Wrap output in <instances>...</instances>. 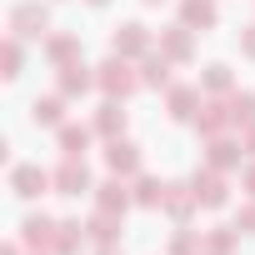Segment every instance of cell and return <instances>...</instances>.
<instances>
[{"label": "cell", "mask_w": 255, "mask_h": 255, "mask_svg": "<svg viewBox=\"0 0 255 255\" xmlns=\"http://www.w3.org/2000/svg\"><path fill=\"white\" fill-rule=\"evenodd\" d=\"M135 85H140V75L130 70L125 55H110L105 65H95V90H105V100H125Z\"/></svg>", "instance_id": "1"}, {"label": "cell", "mask_w": 255, "mask_h": 255, "mask_svg": "<svg viewBox=\"0 0 255 255\" xmlns=\"http://www.w3.org/2000/svg\"><path fill=\"white\" fill-rule=\"evenodd\" d=\"M10 30L20 40H45L50 35V10L40 5V0H20V5L10 10Z\"/></svg>", "instance_id": "2"}, {"label": "cell", "mask_w": 255, "mask_h": 255, "mask_svg": "<svg viewBox=\"0 0 255 255\" xmlns=\"http://www.w3.org/2000/svg\"><path fill=\"white\" fill-rule=\"evenodd\" d=\"M50 185H55V175H50V170H40V165H30V160L10 165V190H15L20 200H35V195H45Z\"/></svg>", "instance_id": "3"}, {"label": "cell", "mask_w": 255, "mask_h": 255, "mask_svg": "<svg viewBox=\"0 0 255 255\" xmlns=\"http://www.w3.org/2000/svg\"><path fill=\"white\" fill-rule=\"evenodd\" d=\"M50 175H55V195H85V190H95V185H90V170H85L80 155H65Z\"/></svg>", "instance_id": "4"}, {"label": "cell", "mask_w": 255, "mask_h": 255, "mask_svg": "<svg viewBox=\"0 0 255 255\" xmlns=\"http://www.w3.org/2000/svg\"><path fill=\"white\" fill-rule=\"evenodd\" d=\"M110 50H115V55H125V60L150 55V30H145L140 20H125V25H115V35H110Z\"/></svg>", "instance_id": "5"}, {"label": "cell", "mask_w": 255, "mask_h": 255, "mask_svg": "<svg viewBox=\"0 0 255 255\" xmlns=\"http://www.w3.org/2000/svg\"><path fill=\"white\" fill-rule=\"evenodd\" d=\"M105 165H110V175H140V145L125 135L105 140Z\"/></svg>", "instance_id": "6"}, {"label": "cell", "mask_w": 255, "mask_h": 255, "mask_svg": "<svg viewBox=\"0 0 255 255\" xmlns=\"http://www.w3.org/2000/svg\"><path fill=\"white\" fill-rule=\"evenodd\" d=\"M95 205H100V210L125 215V210L135 205V190L125 185V175H110V180H100V185H95Z\"/></svg>", "instance_id": "7"}, {"label": "cell", "mask_w": 255, "mask_h": 255, "mask_svg": "<svg viewBox=\"0 0 255 255\" xmlns=\"http://www.w3.org/2000/svg\"><path fill=\"white\" fill-rule=\"evenodd\" d=\"M55 90H60L65 100H75V95L95 90V70H90L85 60H70V65H60V75H55Z\"/></svg>", "instance_id": "8"}, {"label": "cell", "mask_w": 255, "mask_h": 255, "mask_svg": "<svg viewBox=\"0 0 255 255\" xmlns=\"http://www.w3.org/2000/svg\"><path fill=\"white\" fill-rule=\"evenodd\" d=\"M190 185H195L200 205H210V210H220V205L230 200V185H225V170H205V175H195Z\"/></svg>", "instance_id": "9"}, {"label": "cell", "mask_w": 255, "mask_h": 255, "mask_svg": "<svg viewBox=\"0 0 255 255\" xmlns=\"http://www.w3.org/2000/svg\"><path fill=\"white\" fill-rule=\"evenodd\" d=\"M30 120L60 130V125H65V95H60V90H55V95H35V100H30Z\"/></svg>", "instance_id": "10"}, {"label": "cell", "mask_w": 255, "mask_h": 255, "mask_svg": "<svg viewBox=\"0 0 255 255\" xmlns=\"http://www.w3.org/2000/svg\"><path fill=\"white\" fill-rule=\"evenodd\" d=\"M90 135H95V125H75V120H65L60 130H55V140H60V155H80V160H85V150H90Z\"/></svg>", "instance_id": "11"}, {"label": "cell", "mask_w": 255, "mask_h": 255, "mask_svg": "<svg viewBox=\"0 0 255 255\" xmlns=\"http://www.w3.org/2000/svg\"><path fill=\"white\" fill-rule=\"evenodd\" d=\"M45 60L60 70V65H70V60H80V35H70V30H60V35H45Z\"/></svg>", "instance_id": "12"}, {"label": "cell", "mask_w": 255, "mask_h": 255, "mask_svg": "<svg viewBox=\"0 0 255 255\" xmlns=\"http://www.w3.org/2000/svg\"><path fill=\"white\" fill-rule=\"evenodd\" d=\"M160 55H170V60H190V55H195V30H190V25H170V30L160 35Z\"/></svg>", "instance_id": "13"}, {"label": "cell", "mask_w": 255, "mask_h": 255, "mask_svg": "<svg viewBox=\"0 0 255 255\" xmlns=\"http://www.w3.org/2000/svg\"><path fill=\"white\" fill-rule=\"evenodd\" d=\"M95 135H105V140H115V135H125V105L120 100H105L100 110H95Z\"/></svg>", "instance_id": "14"}, {"label": "cell", "mask_w": 255, "mask_h": 255, "mask_svg": "<svg viewBox=\"0 0 255 255\" xmlns=\"http://www.w3.org/2000/svg\"><path fill=\"white\" fill-rule=\"evenodd\" d=\"M225 125H230V105H220V100H210V105H200V115H195V130H200L205 140H215V135H225Z\"/></svg>", "instance_id": "15"}, {"label": "cell", "mask_w": 255, "mask_h": 255, "mask_svg": "<svg viewBox=\"0 0 255 255\" xmlns=\"http://www.w3.org/2000/svg\"><path fill=\"white\" fill-rule=\"evenodd\" d=\"M220 15H215V0H180V25L190 30H210Z\"/></svg>", "instance_id": "16"}, {"label": "cell", "mask_w": 255, "mask_h": 255, "mask_svg": "<svg viewBox=\"0 0 255 255\" xmlns=\"http://www.w3.org/2000/svg\"><path fill=\"white\" fill-rule=\"evenodd\" d=\"M200 115V90L195 85H170V120H195Z\"/></svg>", "instance_id": "17"}, {"label": "cell", "mask_w": 255, "mask_h": 255, "mask_svg": "<svg viewBox=\"0 0 255 255\" xmlns=\"http://www.w3.org/2000/svg\"><path fill=\"white\" fill-rule=\"evenodd\" d=\"M195 205H200L195 185H170V190H165V205H160V210H165V215H175V220H190V210H195Z\"/></svg>", "instance_id": "18"}, {"label": "cell", "mask_w": 255, "mask_h": 255, "mask_svg": "<svg viewBox=\"0 0 255 255\" xmlns=\"http://www.w3.org/2000/svg\"><path fill=\"white\" fill-rule=\"evenodd\" d=\"M85 230H90V240H95V245H115V240H120V215L95 205V215H90V225H85Z\"/></svg>", "instance_id": "19"}, {"label": "cell", "mask_w": 255, "mask_h": 255, "mask_svg": "<svg viewBox=\"0 0 255 255\" xmlns=\"http://www.w3.org/2000/svg\"><path fill=\"white\" fill-rule=\"evenodd\" d=\"M80 245H85V225H80V220H60L50 250H55V255H80Z\"/></svg>", "instance_id": "20"}, {"label": "cell", "mask_w": 255, "mask_h": 255, "mask_svg": "<svg viewBox=\"0 0 255 255\" xmlns=\"http://www.w3.org/2000/svg\"><path fill=\"white\" fill-rule=\"evenodd\" d=\"M55 225H60V220H50V215H25V220H20V240H25V245H50V240H55Z\"/></svg>", "instance_id": "21"}, {"label": "cell", "mask_w": 255, "mask_h": 255, "mask_svg": "<svg viewBox=\"0 0 255 255\" xmlns=\"http://www.w3.org/2000/svg\"><path fill=\"white\" fill-rule=\"evenodd\" d=\"M140 85H145V90H170V55H145Z\"/></svg>", "instance_id": "22"}, {"label": "cell", "mask_w": 255, "mask_h": 255, "mask_svg": "<svg viewBox=\"0 0 255 255\" xmlns=\"http://www.w3.org/2000/svg\"><path fill=\"white\" fill-rule=\"evenodd\" d=\"M165 180H155V175H135V205H145V210H160L165 205Z\"/></svg>", "instance_id": "23"}, {"label": "cell", "mask_w": 255, "mask_h": 255, "mask_svg": "<svg viewBox=\"0 0 255 255\" xmlns=\"http://www.w3.org/2000/svg\"><path fill=\"white\" fill-rule=\"evenodd\" d=\"M225 105H230V125H245V130L255 125V90H235Z\"/></svg>", "instance_id": "24"}, {"label": "cell", "mask_w": 255, "mask_h": 255, "mask_svg": "<svg viewBox=\"0 0 255 255\" xmlns=\"http://www.w3.org/2000/svg\"><path fill=\"white\" fill-rule=\"evenodd\" d=\"M230 165H240V150H235L225 135H215V140H210V170H230Z\"/></svg>", "instance_id": "25"}, {"label": "cell", "mask_w": 255, "mask_h": 255, "mask_svg": "<svg viewBox=\"0 0 255 255\" xmlns=\"http://www.w3.org/2000/svg\"><path fill=\"white\" fill-rule=\"evenodd\" d=\"M235 240H240V235H235L230 225H215V230L205 235V250H210V255H230V250H235Z\"/></svg>", "instance_id": "26"}, {"label": "cell", "mask_w": 255, "mask_h": 255, "mask_svg": "<svg viewBox=\"0 0 255 255\" xmlns=\"http://www.w3.org/2000/svg\"><path fill=\"white\" fill-rule=\"evenodd\" d=\"M200 245H205V240H200V230H185V225H180V230H175V240H170V255H200Z\"/></svg>", "instance_id": "27"}, {"label": "cell", "mask_w": 255, "mask_h": 255, "mask_svg": "<svg viewBox=\"0 0 255 255\" xmlns=\"http://www.w3.org/2000/svg\"><path fill=\"white\" fill-rule=\"evenodd\" d=\"M20 65H25V45H20V35H10L5 40V80H15Z\"/></svg>", "instance_id": "28"}, {"label": "cell", "mask_w": 255, "mask_h": 255, "mask_svg": "<svg viewBox=\"0 0 255 255\" xmlns=\"http://www.w3.org/2000/svg\"><path fill=\"white\" fill-rule=\"evenodd\" d=\"M205 85L210 90H230V65H205Z\"/></svg>", "instance_id": "29"}, {"label": "cell", "mask_w": 255, "mask_h": 255, "mask_svg": "<svg viewBox=\"0 0 255 255\" xmlns=\"http://www.w3.org/2000/svg\"><path fill=\"white\" fill-rule=\"evenodd\" d=\"M240 230H250V235H255V200H250V205H240Z\"/></svg>", "instance_id": "30"}, {"label": "cell", "mask_w": 255, "mask_h": 255, "mask_svg": "<svg viewBox=\"0 0 255 255\" xmlns=\"http://www.w3.org/2000/svg\"><path fill=\"white\" fill-rule=\"evenodd\" d=\"M240 50H245V55H250V60H255V25H250V30H245V35H240Z\"/></svg>", "instance_id": "31"}, {"label": "cell", "mask_w": 255, "mask_h": 255, "mask_svg": "<svg viewBox=\"0 0 255 255\" xmlns=\"http://www.w3.org/2000/svg\"><path fill=\"white\" fill-rule=\"evenodd\" d=\"M240 185H245V190L255 195V165H245V180H240Z\"/></svg>", "instance_id": "32"}, {"label": "cell", "mask_w": 255, "mask_h": 255, "mask_svg": "<svg viewBox=\"0 0 255 255\" xmlns=\"http://www.w3.org/2000/svg\"><path fill=\"white\" fill-rule=\"evenodd\" d=\"M20 245H25V240H10V245H5V250H0V255H20Z\"/></svg>", "instance_id": "33"}, {"label": "cell", "mask_w": 255, "mask_h": 255, "mask_svg": "<svg viewBox=\"0 0 255 255\" xmlns=\"http://www.w3.org/2000/svg\"><path fill=\"white\" fill-rule=\"evenodd\" d=\"M245 150H250V155H255V125H250V145H245Z\"/></svg>", "instance_id": "34"}, {"label": "cell", "mask_w": 255, "mask_h": 255, "mask_svg": "<svg viewBox=\"0 0 255 255\" xmlns=\"http://www.w3.org/2000/svg\"><path fill=\"white\" fill-rule=\"evenodd\" d=\"M100 255H120V250H115V245H100Z\"/></svg>", "instance_id": "35"}, {"label": "cell", "mask_w": 255, "mask_h": 255, "mask_svg": "<svg viewBox=\"0 0 255 255\" xmlns=\"http://www.w3.org/2000/svg\"><path fill=\"white\" fill-rule=\"evenodd\" d=\"M145 5H160V0H145Z\"/></svg>", "instance_id": "36"}, {"label": "cell", "mask_w": 255, "mask_h": 255, "mask_svg": "<svg viewBox=\"0 0 255 255\" xmlns=\"http://www.w3.org/2000/svg\"><path fill=\"white\" fill-rule=\"evenodd\" d=\"M90 5H105V0H90Z\"/></svg>", "instance_id": "37"}]
</instances>
